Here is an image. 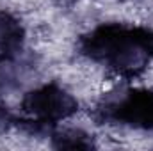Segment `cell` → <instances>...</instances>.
Returning a JSON list of instances; mask_svg holds the SVG:
<instances>
[{
  "instance_id": "7a4b0ae2",
  "label": "cell",
  "mask_w": 153,
  "mask_h": 151,
  "mask_svg": "<svg viewBox=\"0 0 153 151\" xmlns=\"http://www.w3.org/2000/svg\"><path fill=\"white\" fill-rule=\"evenodd\" d=\"M22 41L20 23L7 13H0V52H13Z\"/></svg>"
},
{
  "instance_id": "6da1fadb",
  "label": "cell",
  "mask_w": 153,
  "mask_h": 151,
  "mask_svg": "<svg viewBox=\"0 0 153 151\" xmlns=\"http://www.w3.org/2000/svg\"><path fill=\"white\" fill-rule=\"evenodd\" d=\"M25 107L34 117L43 121H59L76 110L75 100L57 85H45L25 98Z\"/></svg>"
}]
</instances>
